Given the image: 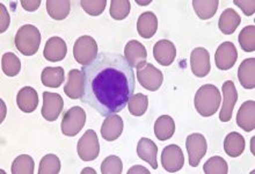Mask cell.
Returning a JSON list of instances; mask_svg holds the SVG:
<instances>
[{"instance_id": "6", "label": "cell", "mask_w": 255, "mask_h": 174, "mask_svg": "<svg viewBox=\"0 0 255 174\" xmlns=\"http://www.w3.org/2000/svg\"><path fill=\"white\" fill-rule=\"evenodd\" d=\"M78 156L83 162H93L100 154V143L94 130H87L78 142Z\"/></svg>"}, {"instance_id": "24", "label": "cell", "mask_w": 255, "mask_h": 174, "mask_svg": "<svg viewBox=\"0 0 255 174\" xmlns=\"http://www.w3.org/2000/svg\"><path fill=\"white\" fill-rule=\"evenodd\" d=\"M175 133V122L171 116L161 115L154 123V135L159 141H167Z\"/></svg>"}, {"instance_id": "32", "label": "cell", "mask_w": 255, "mask_h": 174, "mask_svg": "<svg viewBox=\"0 0 255 174\" xmlns=\"http://www.w3.org/2000/svg\"><path fill=\"white\" fill-rule=\"evenodd\" d=\"M35 170V163L33 158L28 155H21L14 159L12 164L13 174H33Z\"/></svg>"}, {"instance_id": "21", "label": "cell", "mask_w": 255, "mask_h": 174, "mask_svg": "<svg viewBox=\"0 0 255 174\" xmlns=\"http://www.w3.org/2000/svg\"><path fill=\"white\" fill-rule=\"evenodd\" d=\"M16 105L23 113H33L38 106L37 92L33 87H22L16 95Z\"/></svg>"}, {"instance_id": "1", "label": "cell", "mask_w": 255, "mask_h": 174, "mask_svg": "<svg viewBox=\"0 0 255 174\" xmlns=\"http://www.w3.org/2000/svg\"><path fill=\"white\" fill-rule=\"evenodd\" d=\"M84 92L81 101L101 116L118 114L133 95L136 78L125 56L116 52H100L81 69Z\"/></svg>"}, {"instance_id": "39", "label": "cell", "mask_w": 255, "mask_h": 174, "mask_svg": "<svg viewBox=\"0 0 255 174\" xmlns=\"http://www.w3.org/2000/svg\"><path fill=\"white\" fill-rule=\"evenodd\" d=\"M235 3L239 8H242L244 14L247 16H251L254 14L255 9V1L254 0H235Z\"/></svg>"}, {"instance_id": "13", "label": "cell", "mask_w": 255, "mask_h": 174, "mask_svg": "<svg viewBox=\"0 0 255 174\" xmlns=\"http://www.w3.org/2000/svg\"><path fill=\"white\" fill-rule=\"evenodd\" d=\"M190 66L191 71L198 78L207 77L211 70L210 55L207 49L198 47L191 51L190 55Z\"/></svg>"}, {"instance_id": "9", "label": "cell", "mask_w": 255, "mask_h": 174, "mask_svg": "<svg viewBox=\"0 0 255 174\" xmlns=\"http://www.w3.org/2000/svg\"><path fill=\"white\" fill-rule=\"evenodd\" d=\"M161 164L165 171L176 173L185 165V156L179 145L171 144L162 150Z\"/></svg>"}, {"instance_id": "19", "label": "cell", "mask_w": 255, "mask_h": 174, "mask_svg": "<svg viewBox=\"0 0 255 174\" xmlns=\"http://www.w3.org/2000/svg\"><path fill=\"white\" fill-rule=\"evenodd\" d=\"M65 94L72 100H78L83 97L84 76L79 70H71L67 76V83L64 87Z\"/></svg>"}, {"instance_id": "14", "label": "cell", "mask_w": 255, "mask_h": 174, "mask_svg": "<svg viewBox=\"0 0 255 174\" xmlns=\"http://www.w3.org/2000/svg\"><path fill=\"white\" fill-rule=\"evenodd\" d=\"M125 57L131 67L141 69L146 64L147 51L140 42L131 40L128 42L125 48Z\"/></svg>"}, {"instance_id": "5", "label": "cell", "mask_w": 255, "mask_h": 174, "mask_svg": "<svg viewBox=\"0 0 255 174\" xmlns=\"http://www.w3.org/2000/svg\"><path fill=\"white\" fill-rule=\"evenodd\" d=\"M86 123V113L81 107H72L63 116L61 129L63 135L69 137L77 136Z\"/></svg>"}, {"instance_id": "22", "label": "cell", "mask_w": 255, "mask_h": 174, "mask_svg": "<svg viewBox=\"0 0 255 174\" xmlns=\"http://www.w3.org/2000/svg\"><path fill=\"white\" fill-rule=\"evenodd\" d=\"M158 29V19L154 13L144 12L140 14L137 21V31L143 38L154 36Z\"/></svg>"}, {"instance_id": "10", "label": "cell", "mask_w": 255, "mask_h": 174, "mask_svg": "<svg viewBox=\"0 0 255 174\" xmlns=\"http://www.w3.org/2000/svg\"><path fill=\"white\" fill-rule=\"evenodd\" d=\"M222 91L224 102H223L221 113H219V120L222 122H229L232 117L233 108H235L237 101H238V92H237L235 83L231 80L225 81L223 84Z\"/></svg>"}, {"instance_id": "11", "label": "cell", "mask_w": 255, "mask_h": 174, "mask_svg": "<svg viewBox=\"0 0 255 174\" xmlns=\"http://www.w3.org/2000/svg\"><path fill=\"white\" fill-rule=\"evenodd\" d=\"M64 107L63 98L58 93L44 92L43 106H42V116L49 122H54L61 115Z\"/></svg>"}, {"instance_id": "33", "label": "cell", "mask_w": 255, "mask_h": 174, "mask_svg": "<svg viewBox=\"0 0 255 174\" xmlns=\"http://www.w3.org/2000/svg\"><path fill=\"white\" fill-rule=\"evenodd\" d=\"M61 172V161L56 155H47L41 159L38 173L40 174H58Z\"/></svg>"}, {"instance_id": "31", "label": "cell", "mask_w": 255, "mask_h": 174, "mask_svg": "<svg viewBox=\"0 0 255 174\" xmlns=\"http://www.w3.org/2000/svg\"><path fill=\"white\" fill-rule=\"evenodd\" d=\"M148 99L143 93L133 94L128 101V109L133 116H141L147 111Z\"/></svg>"}, {"instance_id": "37", "label": "cell", "mask_w": 255, "mask_h": 174, "mask_svg": "<svg viewBox=\"0 0 255 174\" xmlns=\"http://www.w3.org/2000/svg\"><path fill=\"white\" fill-rule=\"evenodd\" d=\"M80 6L88 15L98 16L104 13L107 1L106 0H81Z\"/></svg>"}, {"instance_id": "25", "label": "cell", "mask_w": 255, "mask_h": 174, "mask_svg": "<svg viewBox=\"0 0 255 174\" xmlns=\"http://www.w3.org/2000/svg\"><path fill=\"white\" fill-rule=\"evenodd\" d=\"M240 22H242V19H240L239 14L235 9L228 8L222 13L221 17H219L218 27L223 34L231 35L239 27Z\"/></svg>"}, {"instance_id": "26", "label": "cell", "mask_w": 255, "mask_h": 174, "mask_svg": "<svg viewBox=\"0 0 255 174\" xmlns=\"http://www.w3.org/2000/svg\"><path fill=\"white\" fill-rule=\"evenodd\" d=\"M224 150L226 155H229L230 157H239L244 152V150H245V138L243 137V135L236 133V131L230 133L225 137Z\"/></svg>"}, {"instance_id": "28", "label": "cell", "mask_w": 255, "mask_h": 174, "mask_svg": "<svg viewBox=\"0 0 255 174\" xmlns=\"http://www.w3.org/2000/svg\"><path fill=\"white\" fill-rule=\"evenodd\" d=\"M193 7L195 13L202 20L211 19L217 12L219 1L218 0H193Z\"/></svg>"}, {"instance_id": "4", "label": "cell", "mask_w": 255, "mask_h": 174, "mask_svg": "<svg viewBox=\"0 0 255 174\" xmlns=\"http://www.w3.org/2000/svg\"><path fill=\"white\" fill-rule=\"evenodd\" d=\"M98 43L92 36L84 35L78 38L73 45V56L77 63L88 65L98 57Z\"/></svg>"}, {"instance_id": "7", "label": "cell", "mask_w": 255, "mask_h": 174, "mask_svg": "<svg viewBox=\"0 0 255 174\" xmlns=\"http://www.w3.org/2000/svg\"><path fill=\"white\" fill-rule=\"evenodd\" d=\"M137 79L145 90L155 92L158 91L164 81V76L159 69H157L153 64L148 63L141 69L137 70Z\"/></svg>"}, {"instance_id": "30", "label": "cell", "mask_w": 255, "mask_h": 174, "mask_svg": "<svg viewBox=\"0 0 255 174\" xmlns=\"http://www.w3.org/2000/svg\"><path fill=\"white\" fill-rule=\"evenodd\" d=\"M1 69L7 77L17 76L21 70L20 59L13 52H6L1 58Z\"/></svg>"}, {"instance_id": "38", "label": "cell", "mask_w": 255, "mask_h": 174, "mask_svg": "<svg viewBox=\"0 0 255 174\" xmlns=\"http://www.w3.org/2000/svg\"><path fill=\"white\" fill-rule=\"evenodd\" d=\"M123 171L122 161L118 156H109L102 162L101 173L104 174H121Z\"/></svg>"}, {"instance_id": "2", "label": "cell", "mask_w": 255, "mask_h": 174, "mask_svg": "<svg viewBox=\"0 0 255 174\" xmlns=\"http://www.w3.org/2000/svg\"><path fill=\"white\" fill-rule=\"evenodd\" d=\"M221 92L215 85L207 84L198 88L195 94V108L203 117H209L216 114L221 106Z\"/></svg>"}, {"instance_id": "27", "label": "cell", "mask_w": 255, "mask_h": 174, "mask_svg": "<svg viewBox=\"0 0 255 174\" xmlns=\"http://www.w3.org/2000/svg\"><path fill=\"white\" fill-rule=\"evenodd\" d=\"M64 79H65V77H64V69L61 66L45 67L41 73L42 84H43L45 87H50V88L61 87Z\"/></svg>"}, {"instance_id": "16", "label": "cell", "mask_w": 255, "mask_h": 174, "mask_svg": "<svg viewBox=\"0 0 255 174\" xmlns=\"http://www.w3.org/2000/svg\"><path fill=\"white\" fill-rule=\"evenodd\" d=\"M123 120L120 115L112 114L106 117L101 127V136L108 142L116 141L122 135Z\"/></svg>"}, {"instance_id": "15", "label": "cell", "mask_w": 255, "mask_h": 174, "mask_svg": "<svg viewBox=\"0 0 255 174\" xmlns=\"http://www.w3.org/2000/svg\"><path fill=\"white\" fill-rule=\"evenodd\" d=\"M153 56L157 62L162 66H169L173 64L176 56L174 43L168 40H160L154 44Z\"/></svg>"}, {"instance_id": "34", "label": "cell", "mask_w": 255, "mask_h": 174, "mask_svg": "<svg viewBox=\"0 0 255 174\" xmlns=\"http://www.w3.org/2000/svg\"><path fill=\"white\" fill-rule=\"evenodd\" d=\"M239 44L245 52H253L255 50V27L247 26L240 31Z\"/></svg>"}, {"instance_id": "41", "label": "cell", "mask_w": 255, "mask_h": 174, "mask_svg": "<svg viewBox=\"0 0 255 174\" xmlns=\"http://www.w3.org/2000/svg\"><path fill=\"white\" fill-rule=\"evenodd\" d=\"M21 5H22L23 9L28 10V12H34L40 7L41 1L40 0H22Z\"/></svg>"}, {"instance_id": "20", "label": "cell", "mask_w": 255, "mask_h": 174, "mask_svg": "<svg viewBox=\"0 0 255 174\" xmlns=\"http://www.w3.org/2000/svg\"><path fill=\"white\" fill-rule=\"evenodd\" d=\"M158 148L155 143L150 138H140L137 144V155L141 161L148 163L153 170L158 169L157 162Z\"/></svg>"}, {"instance_id": "12", "label": "cell", "mask_w": 255, "mask_h": 174, "mask_svg": "<svg viewBox=\"0 0 255 174\" xmlns=\"http://www.w3.org/2000/svg\"><path fill=\"white\" fill-rule=\"evenodd\" d=\"M237 59H238V51L232 42H224L216 50L215 62L219 70H230L235 65Z\"/></svg>"}, {"instance_id": "40", "label": "cell", "mask_w": 255, "mask_h": 174, "mask_svg": "<svg viewBox=\"0 0 255 174\" xmlns=\"http://www.w3.org/2000/svg\"><path fill=\"white\" fill-rule=\"evenodd\" d=\"M0 9H1V13H0V17H1V27H0V33H5L7 30V28L9 26V22H10V17H9V14L7 12L6 7L2 5H0Z\"/></svg>"}, {"instance_id": "35", "label": "cell", "mask_w": 255, "mask_h": 174, "mask_svg": "<svg viewBox=\"0 0 255 174\" xmlns=\"http://www.w3.org/2000/svg\"><path fill=\"white\" fill-rule=\"evenodd\" d=\"M203 171L205 174H226L229 172L228 163L219 156H215L208 159L203 166Z\"/></svg>"}, {"instance_id": "3", "label": "cell", "mask_w": 255, "mask_h": 174, "mask_svg": "<svg viewBox=\"0 0 255 174\" xmlns=\"http://www.w3.org/2000/svg\"><path fill=\"white\" fill-rule=\"evenodd\" d=\"M15 47L24 56H33L41 44V33L33 24H24L16 31Z\"/></svg>"}, {"instance_id": "17", "label": "cell", "mask_w": 255, "mask_h": 174, "mask_svg": "<svg viewBox=\"0 0 255 174\" xmlns=\"http://www.w3.org/2000/svg\"><path fill=\"white\" fill-rule=\"evenodd\" d=\"M67 47L65 41L58 36L50 37L45 43L43 56L49 62H59L65 58Z\"/></svg>"}, {"instance_id": "36", "label": "cell", "mask_w": 255, "mask_h": 174, "mask_svg": "<svg viewBox=\"0 0 255 174\" xmlns=\"http://www.w3.org/2000/svg\"><path fill=\"white\" fill-rule=\"evenodd\" d=\"M131 3L129 0H113L111 1V16L114 20H123L129 15Z\"/></svg>"}, {"instance_id": "18", "label": "cell", "mask_w": 255, "mask_h": 174, "mask_svg": "<svg viewBox=\"0 0 255 174\" xmlns=\"http://www.w3.org/2000/svg\"><path fill=\"white\" fill-rule=\"evenodd\" d=\"M237 124L245 130L251 133L255 128V102L253 100L246 101L240 106L238 114H237Z\"/></svg>"}, {"instance_id": "29", "label": "cell", "mask_w": 255, "mask_h": 174, "mask_svg": "<svg viewBox=\"0 0 255 174\" xmlns=\"http://www.w3.org/2000/svg\"><path fill=\"white\" fill-rule=\"evenodd\" d=\"M71 9V1L69 0H48V14L55 20H63L69 15Z\"/></svg>"}, {"instance_id": "23", "label": "cell", "mask_w": 255, "mask_h": 174, "mask_svg": "<svg viewBox=\"0 0 255 174\" xmlns=\"http://www.w3.org/2000/svg\"><path fill=\"white\" fill-rule=\"evenodd\" d=\"M238 79L246 90L255 87V58H247L239 65Z\"/></svg>"}, {"instance_id": "8", "label": "cell", "mask_w": 255, "mask_h": 174, "mask_svg": "<svg viewBox=\"0 0 255 174\" xmlns=\"http://www.w3.org/2000/svg\"><path fill=\"white\" fill-rule=\"evenodd\" d=\"M186 149L189 156V165L197 168L207 154V140L202 134H191L186 140Z\"/></svg>"}, {"instance_id": "42", "label": "cell", "mask_w": 255, "mask_h": 174, "mask_svg": "<svg viewBox=\"0 0 255 174\" xmlns=\"http://www.w3.org/2000/svg\"><path fill=\"white\" fill-rule=\"evenodd\" d=\"M133 173H144V174H150V171L147 169L143 168V166H133L131 168L129 171H128V174H133Z\"/></svg>"}]
</instances>
